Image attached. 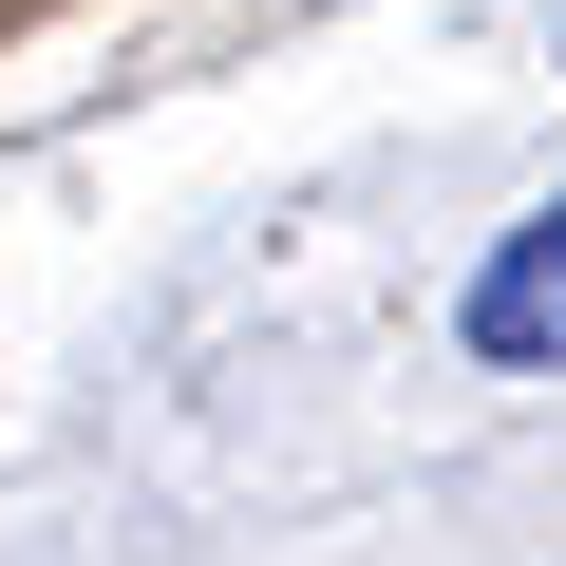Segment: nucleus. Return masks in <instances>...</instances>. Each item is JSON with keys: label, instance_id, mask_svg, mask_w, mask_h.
Instances as JSON below:
<instances>
[{"label": "nucleus", "instance_id": "1", "mask_svg": "<svg viewBox=\"0 0 566 566\" xmlns=\"http://www.w3.org/2000/svg\"><path fill=\"white\" fill-rule=\"evenodd\" d=\"M472 359H510V378L566 359V208H528V227L472 264Z\"/></svg>", "mask_w": 566, "mask_h": 566}]
</instances>
